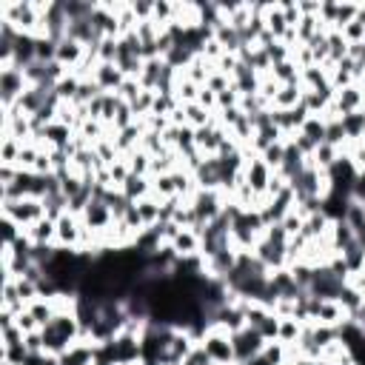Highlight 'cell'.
Listing matches in <instances>:
<instances>
[{
	"label": "cell",
	"instance_id": "obj_9",
	"mask_svg": "<svg viewBox=\"0 0 365 365\" xmlns=\"http://www.w3.org/2000/svg\"><path fill=\"white\" fill-rule=\"evenodd\" d=\"M91 80L100 86V91H103V94H117V88L123 86L125 74L120 71V66H117V63H97V68H94Z\"/></svg>",
	"mask_w": 365,
	"mask_h": 365
},
{
	"label": "cell",
	"instance_id": "obj_6",
	"mask_svg": "<svg viewBox=\"0 0 365 365\" xmlns=\"http://www.w3.org/2000/svg\"><path fill=\"white\" fill-rule=\"evenodd\" d=\"M26 88H29V80L23 68H14V66L0 68V108H11Z\"/></svg>",
	"mask_w": 365,
	"mask_h": 365
},
{
	"label": "cell",
	"instance_id": "obj_30",
	"mask_svg": "<svg viewBox=\"0 0 365 365\" xmlns=\"http://www.w3.org/2000/svg\"><path fill=\"white\" fill-rule=\"evenodd\" d=\"M262 163L271 168V171H279V165H282V157H285V140H279V143H274V145H268L262 154Z\"/></svg>",
	"mask_w": 365,
	"mask_h": 365
},
{
	"label": "cell",
	"instance_id": "obj_7",
	"mask_svg": "<svg viewBox=\"0 0 365 365\" xmlns=\"http://www.w3.org/2000/svg\"><path fill=\"white\" fill-rule=\"evenodd\" d=\"M80 220H83V225H86L91 234H103V231H108L111 222H114L111 208H108L106 200H100V197H91V202L86 205V211L80 214Z\"/></svg>",
	"mask_w": 365,
	"mask_h": 365
},
{
	"label": "cell",
	"instance_id": "obj_38",
	"mask_svg": "<svg viewBox=\"0 0 365 365\" xmlns=\"http://www.w3.org/2000/svg\"><path fill=\"white\" fill-rule=\"evenodd\" d=\"M234 86V80L231 77H225V74H220L217 68H214V74L208 77V83H205V88H211L214 94H220V91H225V88H231Z\"/></svg>",
	"mask_w": 365,
	"mask_h": 365
},
{
	"label": "cell",
	"instance_id": "obj_34",
	"mask_svg": "<svg viewBox=\"0 0 365 365\" xmlns=\"http://www.w3.org/2000/svg\"><path fill=\"white\" fill-rule=\"evenodd\" d=\"M334 31H336V29H334ZM339 34L345 37L348 46H354V43H365V23H359V17H356V20H351L348 26H342Z\"/></svg>",
	"mask_w": 365,
	"mask_h": 365
},
{
	"label": "cell",
	"instance_id": "obj_43",
	"mask_svg": "<svg viewBox=\"0 0 365 365\" xmlns=\"http://www.w3.org/2000/svg\"><path fill=\"white\" fill-rule=\"evenodd\" d=\"M356 17H359V23H365V3H359V14Z\"/></svg>",
	"mask_w": 365,
	"mask_h": 365
},
{
	"label": "cell",
	"instance_id": "obj_46",
	"mask_svg": "<svg viewBox=\"0 0 365 365\" xmlns=\"http://www.w3.org/2000/svg\"><path fill=\"white\" fill-rule=\"evenodd\" d=\"M362 140H365V131H362Z\"/></svg>",
	"mask_w": 365,
	"mask_h": 365
},
{
	"label": "cell",
	"instance_id": "obj_2",
	"mask_svg": "<svg viewBox=\"0 0 365 365\" xmlns=\"http://www.w3.org/2000/svg\"><path fill=\"white\" fill-rule=\"evenodd\" d=\"M0 217H11L23 231L31 228L46 217V205L40 197H20V200H0Z\"/></svg>",
	"mask_w": 365,
	"mask_h": 365
},
{
	"label": "cell",
	"instance_id": "obj_26",
	"mask_svg": "<svg viewBox=\"0 0 365 365\" xmlns=\"http://www.w3.org/2000/svg\"><path fill=\"white\" fill-rule=\"evenodd\" d=\"M182 114H185V123H188L191 128H202V125H208V123L214 120V114H211L208 108H202L200 103H185V106H182Z\"/></svg>",
	"mask_w": 365,
	"mask_h": 365
},
{
	"label": "cell",
	"instance_id": "obj_14",
	"mask_svg": "<svg viewBox=\"0 0 365 365\" xmlns=\"http://www.w3.org/2000/svg\"><path fill=\"white\" fill-rule=\"evenodd\" d=\"M302 86L299 83H291V86H279V91L274 94L271 100V111H291L302 103Z\"/></svg>",
	"mask_w": 365,
	"mask_h": 365
},
{
	"label": "cell",
	"instance_id": "obj_23",
	"mask_svg": "<svg viewBox=\"0 0 365 365\" xmlns=\"http://www.w3.org/2000/svg\"><path fill=\"white\" fill-rule=\"evenodd\" d=\"M356 240H354V231L348 228V222L345 220H336V222H331V245H334V251L336 254H342L348 245H354Z\"/></svg>",
	"mask_w": 365,
	"mask_h": 365
},
{
	"label": "cell",
	"instance_id": "obj_10",
	"mask_svg": "<svg viewBox=\"0 0 365 365\" xmlns=\"http://www.w3.org/2000/svg\"><path fill=\"white\" fill-rule=\"evenodd\" d=\"M97 362V342L94 339H80L68 351L60 354V365H94Z\"/></svg>",
	"mask_w": 365,
	"mask_h": 365
},
{
	"label": "cell",
	"instance_id": "obj_18",
	"mask_svg": "<svg viewBox=\"0 0 365 365\" xmlns=\"http://www.w3.org/2000/svg\"><path fill=\"white\" fill-rule=\"evenodd\" d=\"M302 328L305 322H299L297 317H279V331H277V342H282L285 348L297 345L299 336H302Z\"/></svg>",
	"mask_w": 365,
	"mask_h": 365
},
{
	"label": "cell",
	"instance_id": "obj_4",
	"mask_svg": "<svg viewBox=\"0 0 365 365\" xmlns=\"http://www.w3.org/2000/svg\"><path fill=\"white\" fill-rule=\"evenodd\" d=\"M345 319H348V314L339 305V299H319V297H311L308 294V322L339 328Z\"/></svg>",
	"mask_w": 365,
	"mask_h": 365
},
{
	"label": "cell",
	"instance_id": "obj_16",
	"mask_svg": "<svg viewBox=\"0 0 365 365\" xmlns=\"http://www.w3.org/2000/svg\"><path fill=\"white\" fill-rule=\"evenodd\" d=\"M345 222H348V228L354 231V240L365 248V205H362L359 200H351V205H348V211H345Z\"/></svg>",
	"mask_w": 365,
	"mask_h": 365
},
{
	"label": "cell",
	"instance_id": "obj_24",
	"mask_svg": "<svg viewBox=\"0 0 365 365\" xmlns=\"http://www.w3.org/2000/svg\"><path fill=\"white\" fill-rule=\"evenodd\" d=\"M339 154H342V151H339L336 145H331V143H319V145H317V151L311 154V163H314L319 171H328V168L339 160Z\"/></svg>",
	"mask_w": 365,
	"mask_h": 365
},
{
	"label": "cell",
	"instance_id": "obj_3",
	"mask_svg": "<svg viewBox=\"0 0 365 365\" xmlns=\"http://www.w3.org/2000/svg\"><path fill=\"white\" fill-rule=\"evenodd\" d=\"M200 345H202V351L208 354L211 362H220V365H237V359H234V342H231V334H228V331L211 325V328L202 334Z\"/></svg>",
	"mask_w": 365,
	"mask_h": 365
},
{
	"label": "cell",
	"instance_id": "obj_12",
	"mask_svg": "<svg viewBox=\"0 0 365 365\" xmlns=\"http://www.w3.org/2000/svg\"><path fill=\"white\" fill-rule=\"evenodd\" d=\"M83 57H86V46H83V43H77V40H71V37H63V40L57 43V63H60L66 71H74V68L83 63Z\"/></svg>",
	"mask_w": 365,
	"mask_h": 365
},
{
	"label": "cell",
	"instance_id": "obj_35",
	"mask_svg": "<svg viewBox=\"0 0 365 365\" xmlns=\"http://www.w3.org/2000/svg\"><path fill=\"white\" fill-rule=\"evenodd\" d=\"M140 91H143L140 80H137V77H125V80H123V86L117 88V97H120L123 103H128V106H131V103L140 97Z\"/></svg>",
	"mask_w": 365,
	"mask_h": 365
},
{
	"label": "cell",
	"instance_id": "obj_22",
	"mask_svg": "<svg viewBox=\"0 0 365 365\" xmlns=\"http://www.w3.org/2000/svg\"><path fill=\"white\" fill-rule=\"evenodd\" d=\"M299 74H302V68H299L294 60H282V63L271 66V77H274L279 86H291V83H299Z\"/></svg>",
	"mask_w": 365,
	"mask_h": 365
},
{
	"label": "cell",
	"instance_id": "obj_13",
	"mask_svg": "<svg viewBox=\"0 0 365 365\" xmlns=\"http://www.w3.org/2000/svg\"><path fill=\"white\" fill-rule=\"evenodd\" d=\"M362 86L359 83H354V86H348V88H339V91H334V103H336V108H339V114L345 117V114H354V111H362Z\"/></svg>",
	"mask_w": 365,
	"mask_h": 365
},
{
	"label": "cell",
	"instance_id": "obj_11",
	"mask_svg": "<svg viewBox=\"0 0 365 365\" xmlns=\"http://www.w3.org/2000/svg\"><path fill=\"white\" fill-rule=\"evenodd\" d=\"M171 248L180 259L182 257H202V237L194 228H180V234L171 240Z\"/></svg>",
	"mask_w": 365,
	"mask_h": 365
},
{
	"label": "cell",
	"instance_id": "obj_41",
	"mask_svg": "<svg viewBox=\"0 0 365 365\" xmlns=\"http://www.w3.org/2000/svg\"><path fill=\"white\" fill-rule=\"evenodd\" d=\"M197 103H200L202 108H208L211 114H217V94H214L211 88H205V86H202V88H200V97H197Z\"/></svg>",
	"mask_w": 365,
	"mask_h": 365
},
{
	"label": "cell",
	"instance_id": "obj_33",
	"mask_svg": "<svg viewBox=\"0 0 365 365\" xmlns=\"http://www.w3.org/2000/svg\"><path fill=\"white\" fill-rule=\"evenodd\" d=\"M108 177H111V188H123V182L131 177V168H128V160H117L108 165Z\"/></svg>",
	"mask_w": 365,
	"mask_h": 365
},
{
	"label": "cell",
	"instance_id": "obj_40",
	"mask_svg": "<svg viewBox=\"0 0 365 365\" xmlns=\"http://www.w3.org/2000/svg\"><path fill=\"white\" fill-rule=\"evenodd\" d=\"M14 325H17L23 334H34V331H40V325H37V319L29 314V308H26L23 314H17V322H14Z\"/></svg>",
	"mask_w": 365,
	"mask_h": 365
},
{
	"label": "cell",
	"instance_id": "obj_8",
	"mask_svg": "<svg viewBox=\"0 0 365 365\" xmlns=\"http://www.w3.org/2000/svg\"><path fill=\"white\" fill-rule=\"evenodd\" d=\"M242 177H245V182L251 185L254 194H265V191H268V182H271V177H274V171L262 163L259 154H254V157L245 160V165H242Z\"/></svg>",
	"mask_w": 365,
	"mask_h": 365
},
{
	"label": "cell",
	"instance_id": "obj_39",
	"mask_svg": "<svg viewBox=\"0 0 365 365\" xmlns=\"http://www.w3.org/2000/svg\"><path fill=\"white\" fill-rule=\"evenodd\" d=\"M23 365H60V356L46 354V351H40V354H26Z\"/></svg>",
	"mask_w": 365,
	"mask_h": 365
},
{
	"label": "cell",
	"instance_id": "obj_37",
	"mask_svg": "<svg viewBox=\"0 0 365 365\" xmlns=\"http://www.w3.org/2000/svg\"><path fill=\"white\" fill-rule=\"evenodd\" d=\"M302 222H305V217H302L297 208H291V211L282 217V228H285L288 237H297V234L302 231Z\"/></svg>",
	"mask_w": 365,
	"mask_h": 365
},
{
	"label": "cell",
	"instance_id": "obj_36",
	"mask_svg": "<svg viewBox=\"0 0 365 365\" xmlns=\"http://www.w3.org/2000/svg\"><path fill=\"white\" fill-rule=\"evenodd\" d=\"M0 234H3V245H14L23 237V228L11 217H0Z\"/></svg>",
	"mask_w": 365,
	"mask_h": 365
},
{
	"label": "cell",
	"instance_id": "obj_27",
	"mask_svg": "<svg viewBox=\"0 0 365 365\" xmlns=\"http://www.w3.org/2000/svg\"><path fill=\"white\" fill-rule=\"evenodd\" d=\"M297 134H302L305 140H311L314 145H319V143H325V120L317 117V114H311V117L305 120V125H302Z\"/></svg>",
	"mask_w": 365,
	"mask_h": 365
},
{
	"label": "cell",
	"instance_id": "obj_29",
	"mask_svg": "<svg viewBox=\"0 0 365 365\" xmlns=\"http://www.w3.org/2000/svg\"><path fill=\"white\" fill-rule=\"evenodd\" d=\"M125 160H128L131 174H137V177H151V154H148V151L137 148V151H131Z\"/></svg>",
	"mask_w": 365,
	"mask_h": 365
},
{
	"label": "cell",
	"instance_id": "obj_1",
	"mask_svg": "<svg viewBox=\"0 0 365 365\" xmlns=\"http://www.w3.org/2000/svg\"><path fill=\"white\" fill-rule=\"evenodd\" d=\"M40 334H43L46 354L60 356L63 351H68L74 342L83 339V325H80V319H77L74 311H60L48 325L40 328Z\"/></svg>",
	"mask_w": 365,
	"mask_h": 365
},
{
	"label": "cell",
	"instance_id": "obj_19",
	"mask_svg": "<svg viewBox=\"0 0 365 365\" xmlns=\"http://www.w3.org/2000/svg\"><path fill=\"white\" fill-rule=\"evenodd\" d=\"M182 74H185L188 80H194L197 86H205L208 77L214 74V63H208L202 54H197V57L188 63V68H182Z\"/></svg>",
	"mask_w": 365,
	"mask_h": 365
},
{
	"label": "cell",
	"instance_id": "obj_45",
	"mask_svg": "<svg viewBox=\"0 0 365 365\" xmlns=\"http://www.w3.org/2000/svg\"><path fill=\"white\" fill-rule=\"evenodd\" d=\"M362 114H365V94H362Z\"/></svg>",
	"mask_w": 365,
	"mask_h": 365
},
{
	"label": "cell",
	"instance_id": "obj_21",
	"mask_svg": "<svg viewBox=\"0 0 365 365\" xmlns=\"http://www.w3.org/2000/svg\"><path fill=\"white\" fill-rule=\"evenodd\" d=\"M120 191H123L131 202H137V200H143V197L151 194V177H137V174H131V177L123 182Z\"/></svg>",
	"mask_w": 365,
	"mask_h": 365
},
{
	"label": "cell",
	"instance_id": "obj_44",
	"mask_svg": "<svg viewBox=\"0 0 365 365\" xmlns=\"http://www.w3.org/2000/svg\"><path fill=\"white\" fill-rule=\"evenodd\" d=\"M0 365H14V362H9V359H0Z\"/></svg>",
	"mask_w": 365,
	"mask_h": 365
},
{
	"label": "cell",
	"instance_id": "obj_31",
	"mask_svg": "<svg viewBox=\"0 0 365 365\" xmlns=\"http://www.w3.org/2000/svg\"><path fill=\"white\" fill-rule=\"evenodd\" d=\"M342 125H345L348 140H359V137H362V131H365V114H362V111L345 114V117H342Z\"/></svg>",
	"mask_w": 365,
	"mask_h": 365
},
{
	"label": "cell",
	"instance_id": "obj_42",
	"mask_svg": "<svg viewBox=\"0 0 365 365\" xmlns=\"http://www.w3.org/2000/svg\"><path fill=\"white\" fill-rule=\"evenodd\" d=\"M242 365H271L268 359H265V354H257V356H251L248 362H242Z\"/></svg>",
	"mask_w": 365,
	"mask_h": 365
},
{
	"label": "cell",
	"instance_id": "obj_25",
	"mask_svg": "<svg viewBox=\"0 0 365 365\" xmlns=\"http://www.w3.org/2000/svg\"><path fill=\"white\" fill-rule=\"evenodd\" d=\"M265 29H268L277 40H282V34L288 31V23H285V14H282L279 3H271V6H268V11H265Z\"/></svg>",
	"mask_w": 365,
	"mask_h": 365
},
{
	"label": "cell",
	"instance_id": "obj_15",
	"mask_svg": "<svg viewBox=\"0 0 365 365\" xmlns=\"http://www.w3.org/2000/svg\"><path fill=\"white\" fill-rule=\"evenodd\" d=\"M26 237L31 240V245H57V220L43 217L31 228H26Z\"/></svg>",
	"mask_w": 365,
	"mask_h": 365
},
{
	"label": "cell",
	"instance_id": "obj_17",
	"mask_svg": "<svg viewBox=\"0 0 365 365\" xmlns=\"http://www.w3.org/2000/svg\"><path fill=\"white\" fill-rule=\"evenodd\" d=\"M134 205H137V214H140V220H143V225H145V228L160 225V205H163V200H160V197L148 194V197L137 200Z\"/></svg>",
	"mask_w": 365,
	"mask_h": 365
},
{
	"label": "cell",
	"instance_id": "obj_28",
	"mask_svg": "<svg viewBox=\"0 0 365 365\" xmlns=\"http://www.w3.org/2000/svg\"><path fill=\"white\" fill-rule=\"evenodd\" d=\"M23 143L14 137H0V165H14L17 168V157H20Z\"/></svg>",
	"mask_w": 365,
	"mask_h": 365
},
{
	"label": "cell",
	"instance_id": "obj_5",
	"mask_svg": "<svg viewBox=\"0 0 365 365\" xmlns=\"http://www.w3.org/2000/svg\"><path fill=\"white\" fill-rule=\"evenodd\" d=\"M231 342H234V359H237V365H242V362H248L251 356L262 354V348L268 345L265 336H262L257 328H251V325H245V328H240L237 334H231Z\"/></svg>",
	"mask_w": 365,
	"mask_h": 365
},
{
	"label": "cell",
	"instance_id": "obj_20",
	"mask_svg": "<svg viewBox=\"0 0 365 365\" xmlns=\"http://www.w3.org/2000/svg\"><path fill=\"white\" fill-rule=\"evenodd\" d=\"M200 88H202V86H197V83H194V80H188L182 71H177L174 97H177V103H180V106H185V103H197V97H200Z\"/></svg>",
	"mask_w": 365,
	"mask_h": 365
},
{
	"label": "cell",
	"instance_id": "obj_32",
	"mask_svg": "<svg viewBox=\"0 0 365 365\" xmlns=\"http://www.w3.org/2000/svg\"><path fill=\"white\" fill-rule=\"evenodd\" d=\"M97 63H117V37H103L97 46Z\"/></svg>",
	"mask_w": 365,
	"mask_h": 365
}]
</instances>
